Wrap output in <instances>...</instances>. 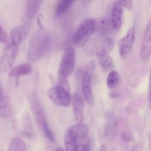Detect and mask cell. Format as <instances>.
Returning <instances> with one entry per match:
<instances>
[{"label": "cell", "instance_id": "17", "mask_svg": "<svg viewBox=\"0 0 151 151\" xmlns=\"http://www.w3.org/2000/svg\"><path fill=\"white\" fill-rule=\"evenodd\" d=\"M12 114V109L9 100L5 94L0 99V118L9 119Z\"/></svg>", "mask_w": 151, "mask_h": 151}, {"label": "cell", "instance_id": "8", "mask_svg": "<svg viewBox=\"0 0 151 151\" xmlns=\"http://www.w3.org/2000/svg\"><path fill=\"white\" fill-rule=\"evenodd\" d=\"M135 29L131 27L127 31L125 36L118 41V47L120 57L125 59L133 50L134 43Z\"/></svg>", "mask_w": 151, "mask_h": 151}, {"label": "cell", "instance_id": "31", "mask_svg": "<svg viewBox=\"0 0 151 151\" xmlns=\"http://www.w3.org/2000/svg\"><path fill=\"white\" fill-rule=\"evenodd\" d=\"M55 151H64V149H63V148H61V147H60V148H58L57 150H56Z\"/></svg>", "mask_w": 151, "mask_h": 151}, {"label": "cell", "instance_id": "14", "mask_svg": "<svg viewBox=\"0 0 151 151\" xmlns=\"http://www.w3.org/2000/svg\"><path fill=\"white\" fill-rule=\"evenodd\" d=\"M82 90L84 99L90 104L94 103V96L91 88V81L90 74L85 72L82 79Z\"/></svg>", "mask_w": 151, "mask_h": 151}, {"label": "cell", "instance_id": "4", "mask_svg": "<svg viewBox=\"0 0 151 151\" xmlns=\"http://www.w3.org/2000/svg\"><path fill=\"white\" fill-rule=\"evenodd\" d=\"M49 99L56 105L68 107L71 101V94L68 89L57 84L51 87L47 93Z\"/></svg>", "mask_w": 151, "mask_h": 151}, {"label": "cell", "instance_id": "28", "mask_svg": "<svg viewBox=\"0 0 151 151\" xmlns=\"http://www.w3.org/2000/svg\"><path fill=\"white\" fill-rule=\"evenodd\" d=\"M4 93H3V87H2V84L1 83V82L0 81V99H1V97L3 96L4 95Z\"/></svg>", "mask_w": 151, "mask_h": 151}, {"label": "cell", "instance_id": "18", "mask_svg": "<svg viewBox=\"0 0 151 151\" xmlns=\"http://www.w3.org/2000/svg\"><path fill=\"white\" fill-rule=\"evenodd\" d=\"M42 1L40 0H31L27 2L26 14L28 18H33L37 14Z\"/></svg>", "mask_w": 151, "mask_h": 151}, {"label": "cell", "instance_id": "12", "mask_svg": "<svg viewBox=\"0 0 151 151\" xmlns=\"http://www.w3.org/2000/svg\"><path fill=\"white\" fill-rule=\"evenodd\" d=\"M28 32V29L25 25L17 26L12 29L9 33L11 42L16 46L19 45L25 39Z\"/></svg>", "mask_w": 151, "mask_h": 151}, {"label": "cell", "instance_id": "32", "mask_svg": "<svg viewBox=\"0 0 151 151\" xmlns=\"http://www.w3.org/2000/svg\"><path fill=\"white\" fill-rule=\"evenodd\" d=\"M150 143H151V139H150Z\"/></svg>", "mask_w": 151, "mask_h": 151}, {"label": "cell", "instance_id": "10", "mask_svg": "<svg viewBox=\"0 0 151 151\" xmlns=\"http://www.w3.org/2000/svg\"><path fill=\"white\" fill-rule=\"evenodd\" d=\"M93 19L94 21V33L97 35L106 36L114 30L111 18L107 17H100Z\"/></svg>", "mask_w": 151, "mask_h": 151}, {"label": "cell", "instance_id": "1", "mask_svg": "<svg viewBox=\"0 0 151 151\" xmlns=\"http://www.w3.org/2000/svg\"><path fill=\"white\" fill-rule=\"evenodd\" d=\"M114 46L113 39L107 36L98 35L87 40L82 46V51L88 57L99 58L107 55Z\"/></svg>", "mask_w": 151, "mask_h": 151}, {"label": "cell", "instance_id": "7", "mask_svg": "<svg viewBox=\"0 0 151 151\" xmlns=\"http://www.w3.org/2000/svg\"><path fill=\"white\" fill-rule=\"evenodd\" d=\"M94 33V21L93 19H87L80 25L75 32L72 41L74 44H78L86 40Z\"/></svg>", "mask_w": 151, "mask_h": 151}, {"label": "cell", "instance_id": "6", "mask_svg": "<svg viewBox=\"0 0 151 151\" xmlns=\"http://www.w3.org/2000/svg\"><path fill=\"white\" fill-rule=\"evenodd\" d=\"M74 50L73 47H68L67 48L60 64L58 70L59 77L66 78L69 77L74 70Z\"/></svg>", "mask_w": 151, "mask_h": 151}, {"label": "cell", "instance_id": "9", "mask_svg": "<svg viewBox=\"0 0 151 151\" xmlns=\"http://www.w3.org/2000/svg\"><path fill=\"white\" fill-rule=\"evenodd\" d=\"M151 55V18L149 21L144 31L141 50L140 58L143 63H146Z\"/></svg>", "mask_w": 151, "mask_h": 151}, {"label": "cell", "instance_id": "11", "mask_svg": "<svg viewBox=\"0 0 151 151\" xmlns=\"http://www.w3.org/2000/svg\"><path fill=\"white\" fill-rule=\"evenodd\" d=\"M73 113L77 123H81L84 118V103L81 95L74 93L71 99Z\"/></svg>", "mask_w": 151, "mask_h": 151}, {"label": "cell", "instance_id": "27", "mask_svg": "<svg viewBox=\"0 0 151 151\" xmlns=\"http://www.w3.org/2000/svg\"><path fill=\"white\" fill-rule=\"evenodd\" d=\"M122 139L124 142L129 141L130 139V134H129V133L126 132H123L122 134Z\"/></svg>", "mask_w": 151, "mask_h": 151}, {"label": "cell", "instance_id": "22", "mask_svg": "<svg viewBox=\"0 0 151 151\" xmlns=\"http://www.w3.org/2000/svg\"><path fill=\"white\" fill-rule=\"evenodd\" d=\"M8 151H27L25 143L20 137H14L11 142Z\"/></svg>", "mask_w": 151, "mask_h": 151}, {"label": "cell", "instance_id": "23", "mask_svg": "<svg viewBox=\"0 0 151 151\" xmlns=\"http://www.w3.org/2000/svg\"><path fill=\"white\" fill-rule=\"evenodd\" d=\"M120 81L119 73L116 71H111L107 78V85L109 88H114L118 84Z\"/></svg>", "mask_w": 151, "mask_h": 151}, {"label": "cell", "instance_id": "2", "mask_svg": "<svg viewBox=\"0 0 151 151\" xmlns=\"http://www.w3.org/2000/svg\"><path fill=\"white\" fill-rule=\"evenodd\" d=\"M49 43V36L42 29L35 31L31 38L27 58L31 62L38 61L45 52Z\"/></svg>", "mask_w": 151, "mask_h": 151}, {"label": "cell", "instance_id": "15", "mask_svg": "<svg viewBox=\"0 0 151 151\" xmlns=\"http://www.w3.org/2000/svg\"><path fill=\"white\" fill-rule=\"evenodd\" d=\"M32 72L31 65L27 63H23L12 68L8 73V76L11 77H16L29 75Z\"/></svg>", "mask_w": 151, "mask_h": 151}, {"label": "cell", "instance_id": "26", "mask_svg": "<svg viewBox=\"0 0 151 151\" xmlns=\"http://www.w3.org/2000/svg\"><path fill=\"white\" fill-rule=\"evenodd\" d=\"M76 151H90V146L89 144H82L77 146Z\"/></svg>", "mask_w": 151, "mask_h": 151}, {"label": "cell", "instance_id": "3", "mask_svg": "<svg viewBox=\"0 0 151 151\" xmlns=\"http://www.w3.org/2000/svg\"><path fill=\"white\" fill-rule=\"evenodd\" d=\"M30 106L35 120L47 139L51 142L55 141V137L48 123L44 110L36 94H32L29 99Z\"/></svg>", "mask_w": 151, "mask_h": 151}, {"label": "cell", "instance_id": "5", "mask_svg": "<svg viewBox=\"0 0 151 151\" xmlns=\"http://www.w3.org/2000/svg\"><path fill=\"white\" fill-rule=\"evenodd\" d=\"M18 53V46L11 42L4 48L0 56V72L5 73L11 69Z\"/></svg>", "mask_w": 151, "mask_h": 151}, {"label": "cell", "instance_id": "13", "mask_svg": "<svg viewBox=\"0 0 151 151\" xmlns=\"http://www.w3.org/2000/svg\"><path fill=\"white\" fill-rule=\"evenodd\" d=\"M111 20L114 29L118 30L121 28L123 18V7L120 1L114 2L111 12Z\"/></svg>", "mask_w": 151, "mask_h": 151}, {"label": "cell", "instance_id": "20", "mask_svg": "<svg viewBox=\"0 0 151 151\" xmlns=\"http://www.w3.org/2000/svg\"><path fill=\"white\" fill-rule=\"evenodd\" d=\"M73 2L72 1L68 0H63L59 1L55 8V16L60 17L65 14L71 7Z\"/></svg>", "mask_w": 151, "mask_h": 151}, {"label": "cell", "instance_id": "29", "mask_svg": "<svg viewBox=\"0 0 151 151\" xmlns=\"http://www.w3.org/2000/svg\"><path fill=\"white\" fill-rule=\"evenodd\" d=\"M99 151H106V145L104 143H103L101 145L100 148L99 149Z\"/></svg>", "mask_w": 151, "mask_h": 151}, {"label": "cell", "instance_id": "16", "mask_svg": "<svg viewBox=\"0 0 151 151\" xmlns=\"http://www.w3.org/2000/svg\"><path fill=\"white\" fill-rule=\"evenodd\" d=\"M68 130L72 133L77 140L85 139L88 133V126L82 123L73 125Z\"/></svg>", "mask_w": 151, "mask_h": 151}, {"label": "cell", "instance_id": "25", "mask_svg": "<svg viewBox=\"0 0 151 151\" xmlns=\"http://www.w3.org/2000/svg\"><path fill=\"white\" fill-rule=\"evenodd\" d=\"M120 3L122 7L127 9V10H132L133 6V2L130 0L128 1H120Z\"/></svg>", "mask_w": 151, "mask_h": 151}, {"label": "cell", "instance_id": "21", "mask_svg": "<svg viewBox=\"0 0 151 151\" xmlns=\"http://www.w3.org/2000/svg\"><path fill=\"white\" fill-rule=\"evenodd\" d=\"M100 68L104 71H109L113 69L114 62L112 58L109 55H106L98 58Z\"/></svg>", "mask_w": 151, "mask_h": 151}, {"label": "cell", "instance_id": "30", "mask_svg": "<svg viewBox=\"0 0 151 151\" xmlns=\"http://www.w3.org/2000/svg\"><path fill=\"white\" fill-rule=\"evenodd\" d=\"M150 89H151V69H150Z\"/></svg>", "mask_w": 151, "mask_h": 151}, {"label": "cell", "instance_id": "19", "mask_svg": "<svg viewBox=\"0 0 151 151\" xmlns=\"http://www.w3.org/2000/svg\"><path fill=\"white\" fill-rule=\"evenodd\" d=\"M64 146L65 151H76L77 149V140L69 130L64 137Z\"/></svg>", "mask_w": 151, "mask_h": 151}, {"label": "cell", "instance_id": "24", "mask_svg": "<svg viewBox=\"0 0 151 151\" xmlns=\"http://www.w3.org/2000/svg\"><path fill=\"white\" fill-rule=\"evenodd\" d=\"M8 40L9 38L7 35V34L0 24V42L4 44H8Z\"/></svg>", "mask_w": 151, "mask_h": 151}]
</instances>
